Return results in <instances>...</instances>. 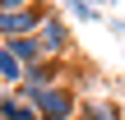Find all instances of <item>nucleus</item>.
<instances>
[{
	"mask_svg": "<svg viewBox=\"0 0 125 120\" xmlns=\"http://www.w3.org/2000/svg\"><path fill=\"white\" fill-rule=\"evenodd\" d=\"M32 106H37L42 120H74L79 116V92L70 83H51V88H42L32 97Z\"/></svg>",
	"mask_w": 125,
	"mask_h": 120,
	"instance_id": "f257e3e1",
	"label": "nucleus"
},
{
	"mask_svg": "<svg viewBox=\"0 0 125 120\" xmlns=\"http://www.w3.org/2000/svg\"><path fill=\"white\" fill-rule=\"evenodd\" d=\"M51 9H56V5H46V0H32V5H23V9H0V37L37 32V28H42V18H46Z\"/></svg>",
	"mask_w": 125,
	"mask_h": 120,
	"instance_id": "f03ea898",
	"label": "nucleus"
},
{
	"mask_svg": "<svg viewBox=\"0 0 125 120\" xmlns=\"http://www.w3.org/2000/svg\"><path fill=\"white\" fill-rule=\"evenodd\" d=\"M37 42H42L46 60H60V55H70V46H74V32H70V23H65V14H60V9H51V14L42 18V28H37Z\"/></svg>",
	"mask_w": 125,
	"mask_h": 120,
	"instance_id": "7ed1b4c3",
	"label": "nucleus"
},
{
	"mask_svg": "<svg viewBox=\"0 0 125 120\" xmlns=\"http://www.w3.org/2000/svg\"><path fill=\"white\" fill-rule=\"evenodd\" d=\"M74 120H125V111H121V102H111V97H83Z\"/></svg>",
	"mask_w": 125,
	"mask_h": 120,
	"instance_id": "20e7f679",
	"label": "nucleus"
},
{
	"mask_svg": "<svg viewBox=\"0 0 125 120\" xmlns=\"http://www.w3.org/2000/svg\"><path fill=\"white\" fill-rule=\"evenodd\" d=\"M0 120H42V116H37L32 102H23L14 88H5V92H0Z\"/></svg>",
	"mask_w": 125,
	"mask_h": 120,
	"instance_id": "39448f33",
	"label": "nucleus"
},
{
	"mask_svg": "<svg viewBox=\"0 0 125 120\" xmlns=\"http://www.w3.org/2000/svg\"><path fill=\"white\" fill-rule=\"evenodd\" d=\"M5 46L23 60V65H37V60H46V51H42V42H37V32H23V37H5Z\"/></svg>",
	"mask_w": 125,
	"mask_h": 120,
	"instance_id": "423d86ee",
	"label": "nucleus"
},
{
	"mask_svg": "<svg viewBox=\"0 0 125 120\" xmlns=\"http://www.w3.org/2000/svg\"><path fill=\"white\" fill-rule=\"evenodd\" d=\"M23 74H28V65H23L9 46H0V83H5V88H19V83H23Z\"/></svg>",
	"mask_w": 125,
	"mask_h": 120,
	"instance_id": "0eeeda50",
	"label": "nucleus"
},
{
	"mask_svg": "<svg viewBox=\"0 0 125 120\" xmlns=\"http://www.w3.org/2000/svg\"><path fill=\"white\" fill-rule=\"evenodd\" d=\"M65 14L79 18V23H102V18H107L102 5H93V0H65Z\"/></svg>",
	"mask_w": 125,
	"mask_h": 120,
	"instance_id": "6e6552de",
	"label": "nucleus"
},
{
	"mask_svg": "<svg viewBox=\"0 0 125 120\" xmlns=\"http://www.w3.org/2000/svg\"><path fill=\"white\" fill-rule=\"evenodd\" d=\"M102 23H107V28H111L116 37H125V18H102Z\"/></svg>",
	"mask_w": 125,
	"mask_h": 120,
	"instance_id": "1a4fd4ad",
	"label": "nucleus"
},
{
	"mask_svg": "<svg viewBox=\"0 0 125 120\" xmlns=\"http://www.w3.org/2000/svg\"><path fill=\"white\" fill-rule=\"evenodd\" d=\"M23 5H32V0H0V9H23Z\"/></svg>",
	"mask_w": 125,
	"mask_h": 120,
	"instance_id": "9d476101",
	"label": "nucleus"
},
{
	"mask_svg": "<svg viewBox=\"0 0 125 120\" xmlns=\"http://www.w3.org/2000/svg\"><path fill=\"white\" fill-rule=\"evenodd\" d=\"M93 5H102V9H111V5H121V0H93Z\"/></svg>",
	"mask_w": 125,
	"mask_h": 120,
	"instance_id": "9b49d317",
	"label": "nucleus"
},
{
	"mask_svg": "<svg viewBox=\"0 0 125 120\" xmlns=\"http://www.w3.org/2000/svg\"><path fill=\"white\" fill-rule=\"evenodd\" d=\"M0 46H5V37H0Z\"/></svg>",
	"mask_w": 125,
	"mask_h": 120,
	"instance_id": "f8f14e48",
	"label": "nucleus"
}]
</instances>
